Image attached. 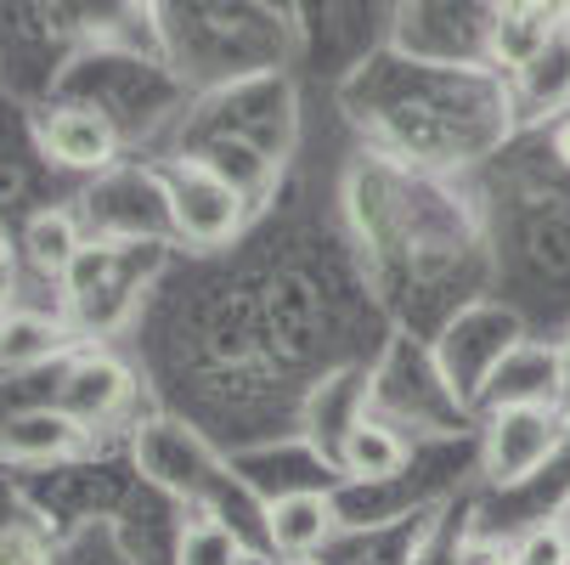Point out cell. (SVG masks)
Returning a JSON list of instances; mask_svg holds the SVG:
<instances>
[{
	"label": "cell",
	"mask_w": 570,
	"mask_h": 565,
	"mask_svg": "<svg viewBox=\"0 0 570 565\" xmlns=\"http://www.w3.org/2000/svg\"><path fill=\"white\" fill-rule=\"evenodd\" d=\"M559 441H564V425L542 401L537 408H498L492 430H485V475L498 487H520V480H531L559 452Z\"/></svg>",
	"instance_id": "6da1fadb"
},
{
	"label": "cell",
	"mask_w": 570,
	"mask_h": 565,
	"mask_svg": "<svg viewBox=\"0 0 570 565\" xmlns=\"http://www.w3.org/2000/svg\"><path fill=\"white\" fill-rule=\"evenodd\" d=\"M170 215L193 244H226V237L237 232V221H243V198L215 165L187 158V165L170 176Z\"/></svg>",
	"instance_id": "7a4b0ae2"
},
{
	"label": "cell",
	"mask_w": 570,
	"mask_h": 565,
	"mask_svg": "<svg viewBox=\"0 0 570 565\" xmlns=\"http://www.w3.org/2000/svg\"><path fill=\"white\" fill-rule=\"evenodd\" d=\"M114 125L97 114V108H57L46 125H40V147L68 171H97L114 158Z\"/></svg>",
	"instance_id": "3957f363"
},
{
	"label": "cell",
	"mask_w": 570,
	"mask_h": 565,
	"mask_svg": "<svg viewBox=\"0 0 570 565\" xmlns=\"http://www.w3.org/2000/svg\"><path fill=\"white\" fill-rule=\"evenodd\" d=\"M130 396V373L108 357H86V362H73L68 379H62V413L73 425H102L119 401Z\"/></svg>",
	"instance_id": "277c9868"
},
{
	"label": "cell",
	"mask_w": 570,
	"mask_h": 565,
	"mask_svg": "<svg viewBox=\"0 0 570 565\" xmlns=\"http://www.w3.org/2000/svg\"><path fill=\"white\" fill-rule=\"evenodd\" d=\"M266 532H272V543L283 554H311L334 532V504L322 493H288V498H277L266 509Z\"/></svg>",
	"instance_id": "5b68a950"
},
{
	"label": "cell",
	"mask_w": 570,
	"mask_h": 565,
	"mask_svg": "<svg viewBox=\"0 0 570 565\" xmlns=\"http://www.w3.org/2000/svg\"><path fill=\"white\" fill-rule=\"evenodd\" d=\"M79 441V425L62 413V408H35V413H18L7 430H0V452L7 458H57Z\"/></svg>",
	"instance_id": "8992f818"
},
{
	"label": "cell",
	"mask_w": 570,
	"mask_h": 565,
	"mask_svg": "<svg viewBox=\"0 0 570 565\" xmlns=\"http://www.w3.org/2000/svg\"><path fill=\"white\" fill-rule=\"evenodd\" d=\"M559 35H553V12H542V7H509L498 23H492V51L503 57V62H514L520 74L553 46Z\"/></svg>",
	"instance_id": "52a82bcc"
},
{
	"label": "cell",
	"mask_w": 570,
	"mask_h": 565,
	"mask_svg": "<svg viewBox=\"0 0 570 565\" xmlns=\"http://www.w3.org/2000/svg\"><path fill=\"white\" fill-rule=\"evenodd\" d=\"M23 250H29V261H35L40 272H68L86 244H79V226H73L68 210H40V215H29V226H23Z\"/></svg>",
	"instance_id": "ba28073f"
},
{
	"label": "cell",
	"mask_w": 570,
	"mask_h": 565,
	"mask_svg": "<svg viewBox=\"0 0 570 565\" xmlns=\"http://www.w3.org/2000/svg\"><path fill=\"white\" fill-rule=\"evenodd\" d=\"M401 464H406V447L395 441V430H384V425H356V430L345 436V469H351V475L384 480V475H395Z\"/></svg>",
	"instance_id": "9c48e42d"
},
{
	"label": "cell",
	"mask_w": 570,
	"mask_h": 565,
	"mask_svg": "<svg viewBox=\"0 0 570 565\" xmlns=\"http://www.w3.org/2000/svg\"><path fill=\"white\" fill-rule=\"evenodd\" d=\"M57 351V329L40 316H12L7 329H0V362L18 368V362H40Z\"/></svg>",
	"instance_id": "30bf717a"
},
{
	"label": "cell",
	"mask_w": 570,
	"mask_h": 565,
	"mask_svg": "<svg viewBox=\"0 0 570 565\" xmlns=\"http://www.w3.org/2000/svg\"><path fill=\"white\" fill-rule=\"evenodd\" d=\"M181 565H243V548L220 520H198L181 532Z\"/></svg>",
	"instance_id": "8fae6325"
},
{
	"label": "cell",
	"mask_w": 570,
	"mask_h": 565,
	"mask_svg": "<svg viewBox=\"0 0 570 565\" xmlns=\"http://www.w3.org/2000/svg\"><path fill=\"white\" fill-rule=\"evenodd\" d=\"M525 86H531V97H537L542 108H553V103L570 91V46H564V40H553V46L525 68Z\"/></svg>",
	"instance_id": "7c38bea8"
},
{
	"label": "cell",
	"mask_w": 570,
	"mask_h": 565,
	"mask_svg": "<svg viewBox=\"0 0 570 565\" xmlns=\"http://www.w3.org/2000/svg\"><path fill=\"white\" fill-rule=\"evenodd\" d=\"M509 565H570V537L559 526H537L520 537V548L509 554Z\"/></svg>",
	"instance_id": "4fadbf2b"
},
{
	"label": "cell",
	"mask_w": 570,
	"mask_h": 565,
	"mask_svg": "<svg viewBox=\"0 0 570 565\" xmlns=\"http://www.w3.org/2000/svg\"><path fill=\"white\" fill-rule=\"evenodd\" d=\"M553 153H559V158H564V165H570V119H564V125L553 130Z\"/></svg>",
	"instance_id": "5bb4252c"
},
{
	"label": "cell",
	"mask_w": 570,
	"mask_h": 565,
	"mask_svg": "<svg viewBox=\"0 0 570 565\" xmlns=\"http://www.w3.org/2000/svg\"><path fill=\"white\" fill-rule=\"evenodd\" d=\"M7 289H12V272H7V266H0V294H7Z\"/></svg>",
	"instance_id": "9a60e30c"
}]
</instances>
